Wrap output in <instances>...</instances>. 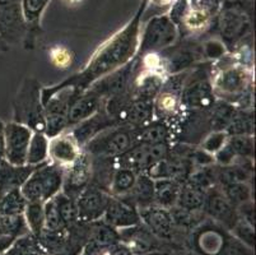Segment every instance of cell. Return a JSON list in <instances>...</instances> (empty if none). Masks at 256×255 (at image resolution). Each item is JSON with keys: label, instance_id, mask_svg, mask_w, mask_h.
<instances>
[{"label": "cell", "instance_id": "19", "mask_svg": "<svg viewBox=\"0 0 256 255\" xmlns=\"http://www.w3.org/2000/svg\"><path fill=\"white\" fill-rule=\"evenodd\" d=\"M204 207L212 216L217 218L230 219L234 216V205L226 198L218 186H214L206 191Z\"/></svg>", "mask_w": 256, "mask_h": 255}, {"label": "cell", "instance_id": "1", "mask_svg": "<svg viewBox=\"0 0 256 255\" xmlns=\"http://www.w3.org/2000/svg\"><path fill=\"white\" fill-rule=\"evenodd\" d=\"M146 8V0H142L138 12L124 28L116 32L93 53L84 69L65 83L76 90V95L86 92L93 83L126 65L138 54L142 20Z\"/></svg>", "mask_w": 256, "mask_h": 255}, {"label": "cell", "instance_id": "13", "mask_svg": "<svg viewBox=\"0 0 256 255\" xmlns=\"http://www.w3.org/2000/svg\"><path fill=\"white\" fill-rule=\"evenodd\" d=\"M115 125H118L116 121L107 115L106 111L100 110L98 112H96L94 115L90 116L87 120L72 126V129L68 130V132L76 139V143L83 148V146L87 144L92 138H94L101 132Z\"/></svg>", "mask_w": 256, "mask_h": 255}, {"label": "cell", "instance_id": "25", "mask_svg": "<svg viewBox=\"0 0 256 255\" xmlns=\"http://www.w3.org/2000/svg\"><path fill=\"white\" fill-rule=\"evenodd\" d=\"M185 184L192 186L199 190L208 191L209 189L217 186V180H216V163L206 166H200L194 168L192 174L188 175Z\"/></svg>", "mask_w": 256, "mask_h": 255}, {"label": "cell", "instance_id": "16", "mask_svg": "<svg viewBox=\"0 0 256 255\" xmlns=\"http://www.w3.org/2000/svg\"><path fill=\"white\" fill-rule=\"evenodd\" d=\"M104 217L107 222L116 224V226H128L138 222V212H136L134 203L128 200L125 196H112L108 202Z\"/></svg>", "mask_w": 256, "mask_h": 255}, {"label": "cell", "instance_id": "34", "mask_svg": "<svg viewBox=\"0 0 256 255\" xmlns=\"http://www.w3.org/2000/svg\"><path fill=\"white\" fill-rule=\"evenodd\" d=\"M27 200L20 193V189H12L6 193L2 200V209L6 212L8 216H14L24 210Z\"/></svg>", "mask_w": 256, "mask_h": 255}, {"label": "cell", "instance_id": "10", "mask_svg": "<svg viewBox=\"0 0 256 255\" xmlns=\"http://www.w3.org/2000/svg\"><path fill=\"white\" fill-rule=\"evenodd\" d=\"M166 56H160V63H162V69L166 73V76L176 73H182L188 69L195 65V63L203 58L202 48L195 46L192 44H186L184 46H178L176 49H167L164 50Z\"/></svg>", "mask_w": 256, "mask_h": 255}, {"label": "cell", "instance_id": "41", "mask_svg": "<svg viewBox=\"0 0 256 255\" xmlns=\"http://www.w3.org/2000/svg\"><path fill=\"white\" fill-rule=\"evenodd\" d=\"M66 6L69 7H78L84 2V0H62Z\"/></svg>", "mask_w": 256, "mask_h": 255}, {"label": "cell", "instance_id": "9", "mask_svg": "<svg viewBox=\"0 0 256 255\" xmlns=\"http://www.w3.org/2000/svg\"><path fill=\"white\" fill-rule=\"evenodd\" d=\"M92 180V158L82 151L72 165L64 168L62 191L76 200L78 195L87 188Z\"/></svg>", "mask_w": 256, "mask_h": 255}, {"label": "cell", "instance_id": "18", "mask_svg": "<svg viewBox=\"0 0 256 255\" xmlns=\"http://www.w3.org/2000/svg\"><path fill=\"white\" fill-rule=\"evenodd\" d=\"M192 3V2H190ZM217 14L212 13L208 9L203 8V7L192 4L190 6L188 11L184 16L182 21H181L178 27H182L186 32L188 34H199V32H204L206 28L210 27L212 22H213L214 17Z\"/></svg>", "mask_w": 256, "mask_h": 255}, {"label": "cell", "instance_id": "12", "mask_svg": "<svg viewBox=\"0 0 256 255\" xmlns=\"http://www.w3.org/2000/svg\"><path fill=\"white\" fill-rule=\"evenodd\" d=\"M82 147L76 142L68 130L48 138V161L65 168L74 162L82 153Z\"/></svg>", "mask_w": 256, "mask_h": 255}, {"label": "cell", "instance_id": "21", "mask_svg": "<svg viewBox=\"0 0 256 255\" xmlns=\"http://www.w3.org/2000/svg\"><path fill=\"white\" fill-rule=\"evenodd\" d=\"M181 184L172 179L154 180V203L166 209H172L178 204Z\"/></svg>", "mask_w": 256, "mask_h": 255}, {"label": "cell", "instance_id": "11", "mask_svg": "<svg viewBox=\"0 0 256 255\" xmlns=\"http://www.w3.org/2000/svg\"><path fill=\"white\" fill-rule=\"evenodd\" d=\"M111 195L108 191L90 182L76 198L78 216L86 219H94L104 214Z\"/></svg>", "mask_w": 256, "mask_h": 255}, {"label": "cell", "instance_id": "30", "mask_svg": "<svg viewBox=\"0 0 256 255\" xmlns=\"http://www.w3.org/2000/svg\"><path fill=\"white\" fill-rule=\"evenodd\" d=\"M142 216L146 219V222L153 226L156 230H167L171 224L172 217L171 213L166 208H162L160 205H146L140 208Z\"/></svg>", "mask_w": 256, "mask_h": 255}, {"label": "cell", "instance_id": "29", "mask_svg": "<svg viewBox=\"0 0 256 255\" xmlns=\"http://www.w3.org/2000/svg\"><path fill=\"white\" fill-rule=\"evenodd\" d=\"M206 202V191L195 189L188 184H182L178 198V207L188 210H198L204 207Z\"/></svg>", "mask_w": 256, "mask_h": 255}, {"label": "cell", "instance_id": "20", "mask_svg": "<svg viewBox=\"0 0 256 255\" xmlns=\"http://www.w3.org/2000/svg\"><path fill=\"white\" fill-rule=\"evenodd\" d=\"M237 109L234 104L222 101V100H216L208 110L209 126L212 132H224L228 124L231 123L234 116L236 115Z\"/></svg>", "mask_w": 256, "mask_h": 255}, {"label": "cell", "instance_id": "26", "mask_svg": "<svg viewBox=\"0 0 256 255\" xmlns=\"http://www.w3.org/2000/svg\"><path fill=\"white\" fill-rule=\"evenodd\" d=\"M36 166H14V165H4L2 171V182L6 188V191L12 189H20L27 177L31 175Z\"/></svg>", "mask_w": 256, "mask_h": 255}, {"label": "cell", "instance_id": "31", "mask_svg": "<svg viewBox=\"0 0 256 255\" xmlns=\"http://www.w3.org/2000/svg\"><path fill=\"white\" fill-rule=\"evenodd\" d=\"M48 3L50 0H22L20 12L26 25L38 26L41 16Z\"/></svg>", "mask_w": 256, "mask_h": 255}, {"label": "cell", "instance_id": "8", "mask_svg": "<svg viewBox=\"0 0 256 255\" xmlns=\"http://www.w3.org/2000/svg\"><path fill=\"white\" fill-rule=\"evenodd\" d=\"M34 130L24 124L10 123L4 130V147L10 165L24 166Z\"/></svg>", "mask_w": 256, "mask_h": 255}, {"label": "cell", "instance_id": "15", "mask_svg": "<svg viewBox=\"0 0 256 255\" xmlns=\"http://www.w3.org/2000/svg\"><path fill=\"white\" fill-rule=\"evenodd\" d=\"M181 95L172 91L160 90L153 100V118L171 124L182 111Z\"/></svg>", "mask_w": 256, "mask_h": 255}, {"label": "cell", "instance_id": "3", "mask_svg": "<svg viewBox=\"0 0 256 255\" xmlns=\"http://www.w3.org/2000/svg\"><path fill=\"white\" fill-rule=\"evenodd\" d=\"M64 181V168L48 162L36 166L20 186V193L27 202H46L60 193Z\"/></svg>", "mask_w": 256, "mask_h": 255}, {"label": "cell", "instance_id": "14", "mask_svg": "<svg viewBox=\"0 0 256 255\" xmlns=\"http://www.w3.org/2000/svg\"><path fill=\"white\" fill-rule=\"evenodd\" d=\"M101 104L102 98L90 90H87L86 92L76 96L72 101L68 110V116H66L68 118V129L70 126L82 123L94 115L96 112H98L101 110Z\"/></svg>", "mask_w": 256, "mask_h": 255}, {"label": "cell", "instance_id": "4", "mask_svg": "<svg viewBox=\"0 0 256 255\" xmlns=\"http://www.w3.org/2000/svg\"><path fill=\"white\" fill-rule=\"evenodd\" d=\"M136 143V128L115 125L104 130L83 146L90 158H116Z\"/></svg>", "mask_w": 256, "mask_h": 255}, {"label": "cell", "instance_id": "28", "mask_svg": "<svg viewBox=\"0 0 256 255\" xmlns=\"http://www.w3.org/2000/svg\"><path fill=\"white\" fill-rule=\"evenodd\" d=\"M224 147L231 153L234 160L238 158H250L254 157V138L252 135H234L228 137Z\"/></svg>", "mask_w": 256, "mask_h": 255}, {"label": "cell", "instance_id": "38", "mask_svg": "<svg viewBox=\"0 0 256 255\" xmlns=\"http://www.w3.org/2000/svg\"><path fill=\"white\" fill-rule=\"evenodd\" d=\"M202 53H203V58H206V59L220 60L227 54V48L220 40L212 39L204 42V45L202 46Z\"/></svg>", "mask_w": 256, "mask_h": 255}, {"label": "cell", "instance_id": "33", "mask_svg": "<svg viewBox=\"0 0 256 255\" xmlns=\"http://www.w3.org/2000/svg\"><path fill=\"white\" fill-rule=\"evenodd\" d=\"M58 210H59L62 222H72L78 217V208L76 199L68 196L65 193L60 191L52 198Z\"/></svg>", "mask_w": 256, "mask_h": 255}, {"label": "cell", "instance_id": "23", "mask_svg": "<svg viewBox=\"0 0 256 255\" xmlns=\"http://www.w3.org/2000/svg\"><path fill=\"white\" fill-rule=\"evenodd\" d=\"M138 174L129 168L116 167L111 177L108 193L112 196H124L132 191V186L136 184Z\"/></svg>", "mask_w": 256, "mask_h": 255}, {"label": "cell", "instance_id": "6", "mask_svg": "<svg viewBox=\"0 0 256 255\" xmlns=\"http://www.w3.org/2000/svg\"><path fill=\"white\" fill-rule=\"evenodd\" d=\"M218 30L226 48L236 46L251 30L250 14L241 4L222 6L218 12Z\"/></svg>", "mask_w": 256, "mask_h": 255}, {"label": "cell", "instance_id": "22", "mask_svg": "<svg viewBox=\"0 0 256 255\" xmlns=\"http://www.w3.org/2000/svg\"><path fill=\"white\" fill-rule=\"evenodd\" d=\"M124 196L128 199H132V203H138L140 208L153 204L154 203V180L144 174H138L132 191Z\"/></svg>", "mask_w": 256, "mask_h": 255}, {"label": "cell", "instance_id": "2", "mask_svg": "<svg viewBox=\"0 0 256 255\" xmlns=\"http://www.w3.org/2000/svg\"><path fill=\"white\" fill-rule=\"evenodd\" d=\"M212 88L217 100L236 105L244 96L252 93L254 70L241 64L220 68L212 74Z\"/></svg>", "mask_w": 256, "mask_h": 255}, {"label": "cell", "instance_id": "35", "mask_svg": "<svg viewBox=\"0 0 256 255\" xmlns=\"http://www.w3.org/2000/svg\"><path fill=\"white\" fill-rule=\"evenodd\" d=\"M48 59L50 63L58 69H69L74 62V54L72 53L70 49L65 46L56 45L52 46L48 51Z\"/></svg>", "mask_w": 256, "mask_h": 255}, {"label": "cell", "instance_id": "36", "mask_svg": "<svg viewBox=\"0 0 256 255\" xmlns=\"http://www.w3.org/2000/svg\"><path fill=\"white\" fill-rule=\"evenodd\" d=\"M228 139L227 133L223 132V130H220V132H210L209 134H206V137L203 138V140L200 142V148L206 151V153L214 154L217 153L220 148L226 144Z\"/></svg>", "mask_w": 256, "mask_h": 255}, {"label": "cell", "instance_id": "24", "mask_svg": "<svg viewBox=\"0 0 256 255\" xmlns=\"http://www.w3.org/2000/svg\"><path fill=\"white\" fill-rule=\"evenodd\" d=\"M48 161V138L44 132H34L27 152L26 165L40 166Z\"/></svg>", "mask_w": 256, "mask_h": 255}, {"label": "cell", "instance_id": "17", "mask_svg": "<svg viewBox=\"0 0 256 255\" xmlns=\"http://www.w3.org/2000/svg\"><path fill=\"white\" fill-rule=\"evenodd\" d=\"M172 138V128L166 121H150L146 125L136 128V143L152 144L168 143Z\"/></svg>", "mask_w": 256, "mask_h": 255}, {"label": "cell", "instance_id": "40", "mask_svg": "<svg viewBox=\"0 0 256 255\" xmlns=\"http://www.w3.org/2000/svg\"><path fill=\"white\" fill-rule=\"evenodd\" d=\"M174 0H146V6H152L156 9L162 12H166L171 8Z\"/></svg>", "mask_w": 256, "mask_h": 255}, {"label": "cell", "instance_id": "37", "mask_svg": "<svg viewBox=\"0 0 256 255\" xmlns=\"http://www.w3.org/2000/svg\"><path fill=\"white\" fill-rule=\"evenodd\" d=\"M26 217L32 230L37 231L45 223V214H44L42 202H27L26 204Z\"/></svg>", "mask_w": 256, "mask_h": 255}, {"label": "cell", "instance_id": "7", "mask_svg": "<svg viewBox=\"0 0 256 255\" xmlns=\"http://www.w3.org/2000/svg\"><path fill=\"white\" fill-rule=\"evenodd\" d=\"M210 77L204 70H196L188 74L181 91V105L184 110L208 111L210 109L216 101Z\"/></svg>", "mask_w": 256, "mask_h": 255}, {"label": "cell", "instance_id": "39", "mask_svg": "<svg viewBox=\"0 0 256 255\" xmlns=\"http://www.w3.org/2000/svg\"><path fill=\"white\" fill-rule=\"evenodd\" d=\"M44 214H45V223L48 224V228H56L62 223L59 210L52 198L44 202Z\"/></svg>", "mask_w": 256, "mask_h": 255}, {"label": "cell", "instance_id": "5", "mask_svg": "<svg viewBox=\"0 0 256 255\" xmlns=\"http://www.w3.org/2000/svg\"><path fill=\"white\" fill-rule=\"evenodd\" d=\"M142 31L138 54H160L172 48L178 37V27L170 20L167 14H157L150 18Z\"/></svg>", "mask_w": 256, "mask_h": 255}, {"label": "cell", "instance_id": "27", "mask_svg": "<svg viewBox=\"0 0 256 255\" xmlns=\"http://www.w3.org/2000/svg\"><path fill=\"white\" fill-rule=\"evenodd\" d=\"M255 129L252 110H237L236 115L228 124L224 132L228 137L234 135H252Z\"/></svg>", "mask_w": 256, "mask_h": 255}, {"label": "cell", "instance_id": "32", "mask_svg": "<svg viewBox=\"0 0 256 255\" xmlns=\"http://www.w3.org/2000/svg\"><path fill=\"white\" fill-rule=\"evenodd\" d=\"M220 189L234 205H240L252 199V189L248 182H236Z\"/></svg>", "mask_w": 256, "mask_h": 255}]
</instances>
